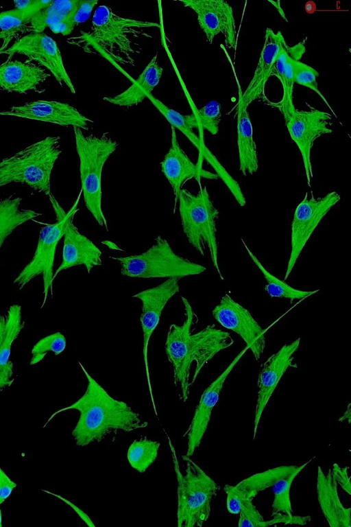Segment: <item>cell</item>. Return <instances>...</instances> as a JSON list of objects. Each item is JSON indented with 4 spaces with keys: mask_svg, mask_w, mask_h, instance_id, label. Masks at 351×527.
<instances>
[{
    "mask_svg": "<svg viewBox=\"0 0 351 527\" xmlns=\"http://www.w3.org/2000/svg\"><path fill=\"white\" fill-rule=\"evenodd\" d=\"M181 300L185 319L181 325L171 324L165 344L167 358L173 368L174 384L180 385V398L186 401L190 387L201 370L217 353L234 343L230 334L213 325L191 333L195 314L189 301Z\"/></svg>",
    "mask_w": 351,
    "mask_h": 527,
    "instance_id": "obj_1",
    "label": "cell"
},
{
    "mask_svg": "<svg viewBox=\"0 0 351 527\" xmlns=\"http://www.w3.org/2000/svg\"><path fill=\"white\" fill-rule=\"evenodd\" d=\"M78 364L87 379L84 393L70 406L54 412L44 428L58 413L76 410L80 417L71 434L76 445L84 447L100 442L112 431L129 432L147 427L148 423L143 421L139 414L125 402L110 396L81 362Z\"/></svg>",
    "mask_w": 351,
    "mask_h": 527,
    "instance_id": "obj_2",
    "label": "cell"
},
{
    "mask_svg": "<svg viewBox=\"0 0 351 527\" xmlns=\"http://www.w3.org/2000/svg\"><path fill=\"white\" fill-rule=\"evenodd\" d=\"M160 26L153 21L120 16L108 6L101 5L93 13L89 32L69 38L66 42L81 47L89 44L116 65L134 67V56L138 53L134 39L147 36L144 29Z\"/></svg>",
    "mask_w": 351,
    "mask_h": 527,
    "instance_id": "obj_3",
    "label": "cell"
},
{
    "mask_svg": "<svg viewBox=\"0 0 351 527\" xmlns=\"http://www.w3.org/2000/svg\"><path fill=\"white\" fill-rule=\"evenodd\" d=\"M61 153L60 137L48 136L3 159L0 187L19 183L48 196L51 194V172Z\"/></svg>",
    "mask_w": 351,
    "mask_h": 527,
    "instance_id": "obj_4",
    "label": "cell"
},
{
    "mask_svg": "<svg viewBox=\"0 0 351 527\" xmlns=\"http://www.w3.org/2000/svg\"><path fill=\"white\" fill-rule=\"evenodd\" d=\"M177 481V526L201 527L209 519L210 502L220 487L191 457L186 462L185 473L180 470L175 448L167 434Z\"/></svg>",
    "mask_w": 351,
    "mask_h": 527,
    "instance_id": "obj_5",
    "label": "cell"
},
{
    "mask_svg": "<svg viewBox=\"0 0 351 527\" xmlns=\"http://www.w3.org/2000/svg\"><path fill=\"white\" fill-rule=\"evenodd\" d=\"M73 128L80 161L81 191L85 206L98 224L108 231L101 206V174L106 162L116 150L118 143L106 133L101 136L85 135L81 128Z\"/></svg>",
    "mask_w": 351,
    "mask_h": 527,
    "instance_id": "obj_6",
    "label": "cell"
},
{
    "mask_svg": "<svg viewBox=\"0 0 351 527\" xmlns=\"http://www.w3.org/2000/svg\"><path fill=\"white\" fill-rule=\"evenodd\" d=\"M178 203L183 233L188 242L202 255H204L207 246L213 265L223 280L218 264L216 237V221L219 211L215 207L206 187H201L196 194L182 188Z\"/></svg>",
    "mask_w": 351,
    "mask_h": 527,
    "instance_id": "obj_7",
    "label": "cell"
},
{
    "mask_svg": "<svg viewBox=\"0 0 351 527\" xmlns=\"http://www.w3.org/2000/svg\"><path fill=\"white\" fill-rule=\"evenodd\" d=\"M82 194L80 190L77 199L67 212L64 210L52 194L48 196L56 220L53 223L47 224L42 227L32 259L13 281L14 284L21 290L33 279L41 275L43 280V301L41 308L46 303L49 292L52 293L53 265L58 244L63 237L64 227L68 220L79 211L77 205Z\"/></svg>",
    "mask_w": 351,
    "mask_h": 527,
    "instance_id": "obj_8",
    "label": "cell"
},
{
    "mask_svg": "<svg viewBox=\"0 0 351 527\" xmlns=\"http://www.w3.org/2000/svg\"><path fill=\"white\" fill-rule=\"evenodd\" d=\"M121 265V273L133 278H178L199 274L206 270L201 264L177 255L168 241L158 235L145 252L125 257H110Z\"/></svg>",
    "mask_w": 351,
    "mask_h": 527,
    "instance_id": "obj_9",
    "label": "cell"
},
{
    "mask_svg": "<svg viewBox=\"0 0 351 527\" xmlns=\"http://www.w3.org/2000/svg\"><path fill=\"white\" fill-rule=\"evenodd\" d=\"M341 200L335 191L316 198L312 191L306 192L296 207L291 226V252L283 281L291 274L300 253L311 235L330 210Z\"/></svg>",
    "mask_w": 351,
    "mask_h": 527,
    "instance_id": "obj_10",
    "label": "cell"
},
{
    "mask_svg": "<svg viewBox=\"0 0 351 527\" xmlns=\"http://www.w3.org/2000/svg\"><path fill=\"white\" fill-rule=\"evenodd\" d=\"M15 54H22L27 60L38 62L46 68L58 83L64 84L73 94H75L74 85L64 67L60 50L56 40L43 32H30L14 40V43L0 52L12 57Z\"/></svg>",
    "mask_w": 351,
    "mask_h": 527,
    "instance_id": "obj_11",
    "label": "cell"
},
{
    "mask_svg": "<svg viewBox=\"0 0 351 527\" xmlns=\"http://www.w3.org/2000/svg\"><path fill=\"white\" fill-rule=\"evenodd\" d=\"M302 301L300 300L297 304ZM297 304L266 329H263L251 313L228 294L222 296L219 303L214 307L212 315L224 328L230 329L239 335L258 361L265 348L267 331Z\"/></svg>",
    "mask_w": 351,
    "mask_h": 527,
    "instance_id": "obj_12",
    "label": "cell"
},
{
    "mask_svg": "<svg viewBox=\"0 0 351 527\" xmlns=\"http://www.w3.org/2000/svg\"><path fill=\"white\" fill-rule=\"evenodd\" d=\"M292 141L298 147L303 161L307 185L311 187L313 177L311 153L315 141L323 134H330L332 116L314 108L308 110L296 108L284 119Z\"/></svg>",
    "mask_w": 351,
    "mask_h": 527,
    "instance_id": "obj_13",
    "label": "cell"
},
{
    "mask_svg": "<svg viewBox=\"0 0 351 527\" xmlns=\"http://www.w3.org/2000/svg\"><path fill=\"white\" fill-rule=\"evenodd\" d=\"M180 2L196 14L199 26L208 43L212 44L215 37L221 34L226 46L235 48L236 25L230 3L224 0H181Z\"/></svg>",
    "mask_w": 351,
    "mask_h": 527,
    "instance_id": "obj_14",
    "label": "cell"
},
{
    "mask_svg": "<svg viewBox=\"0 0 351 527\" xmlns=\"http://www.w3.org/2000/svg\"><path fill=\"white\" fill-rule=\"evenodd\" d=\"M179 280L178 278L167 279L155 287L144 290L132 296L142 303L140 323L143 337V355L149 389L153 401L148 365V346L150 338L159 324L165 305L169 299L179 292Z\"/></svg>",
    "mask_w": 351,
    "mask_h": 527,
    "instance_id": "obj_15",
    "label": "cell"
},
{
    "mask_svg": "<svg viewBox=\"0 0 351 527\" xmlns=\"http://www.w3.org/2000/svg\"><path fill=\"white\" fill-rule=\"evenodd\" d=\"M300 343V338H298L292 342L283 345L278 351L271 355L262 365L257 380L258 390L254 420V440L261 416L280 380L288 368L297 366L293 364V354L299 348Z\"/></svg>",
    "mask_w": 351,
    "mask_h": 527,
    "instance_id": "obj_16",
    "label": "cell"
},
{
    "mask_svg": "<svg viewBox=\"0 0 351 527\" xmlns=\"http://www.w3.org/2000/svg\"><path fill=\"white\" fill-rule=\"evenodd\" d=\"M0 115L48 122L64 127L71 126L85 130H89L88 123H93L74 106L54 100L40 99L14 106L0 111Z\"/></svg>",
    "mask_w": 351,
    "mask_h": 527,
    "instance_id": "obj_17",
    "label": "cell"
},
{
    "mask_svg": "<svg viewBox=\"0 0 351 527\" xmlns=\"http://www.w3.org/2000/svg\"><path fill=\"white\" fill-rule=\"evenodd\" d=\"M171 145L160 163V167L173 190L175 213L180 191L187 180L195 178L200 184L202 178L212 180L219 178L215 173L204 169L202 163H193L180 145L176 129L171 126Z\"/></svg>",
    "mask_w": 351,
    "mask_h": 527,
    "instance_id": "obj_18",
    "label": "cell"
},
{
    "mask_svg": "<svg viewBox=\"0 0 351 527\" xmlns=\"http://www.w3.org/2000/svg\"><path fill=\"white\" fill-rule=\"evenodd\" d=\"M248 349L249 347L246 346L241 350L226 368L202 393L184 434L187 438L185 456L191 457L199 447L208 428L212 410L219 401L223 384L233 368Z\"/></svg>",
    "mask_w": 351,
    "mask_h": 527,
    "instance_id": "obj_19",
    "label": "cell"
},
{
    "mask_svg": "<svg viewBox=\"0 0 351 527\" xmlns=\"http://www.w3.org/2000/svg\"><path fill=\"white\" fill-rule=\"evenodd\" d=\"M75 215L68 220L63 234L62 262L53 273V280L62 271L82 265L87 272L102 264L101 251L73 223Z\"/></svg>",
    "mask_w": 351,
    "mask_h": 527,
    "instance_id": "obj_20",
    "label": "cell"
},
{
    "mask_svg": "<svg viewBox=\"0 0 351 527\" xmlns=\"http://www.w3.org/2000/svg\"><path fill=\"white\" fill-rule=\"evenodd\" d=\"M51 74L45 68L27 60L22 62L8 57L0 65V89L8 93L27 94L33 91L42 93L40 88Z\"/></svg>",
    "mask_w": 351,
    "mask_h": 527,
    "instance_id": "obj_21",
    "label": "cell"
},
{
    "mask_svg": "<svg viewBox=\"0 0 351 527\" xmlns=\"http://www.w3.org/2000/svg\"><path fill=\"white\" fill-rule=\"evenodd\" d=\"M287 45L280 31L274 32L267 27L259 59L254 75L241 93V98L246 106L259 98L264 92L269 78L272 75L276 60L282 50Z\"/></svg>",
    "mask_w": 351,
    "mask_h": 527,
    "instance_id": "obj_22",
    "label": "cell"
},
{
    "mask_svg": "<svg viewBox=\"0 0 351 527\" xmlns=\"http://www.w3.org/2000/svg\"><path fill=\"white\" fill-rule=\"evenodd\" d=\"M297 465H282L253 474L236 485L226 484V508L231 514H239L243 500L253 499L260 491L271 487L291 473Z\"/></svg>",
    "mask_w": 351,
    "mask_h": 527,
    "instance_id": "obj_23",
    "label": "cell"
},
{
    "mask_svg": "<svg viewBox=\"0 0 351 527\" xmlns=\"http://www.w3.org/2000/svg\"><path fill=\"white\" fill-rule=\"evenodd\" d=\"M227 55V54H226ZM228 56V55H227ZM238 87V102L237 104V142L239 154V171L244 176L253 175L258 169V152L254 140L253 126L247 111L241 98V86L234 67L228 58Z\"/></svg>",
    "mask_w": 351,
    "mask_h": 527,
    "instance_id": "obj_24",
    "label": "cell"
},
{
    "mask_svg": "<svg viewBox=\"0 0 351 527\" xmlns=\"http://www.w3.org/2000/svg\"><path fill=\"white\" fill-rule=\"evenodd\" d=\"M331 469L325 474L317 467L316 491L321 511L330 527H350L351 508L343 506Z\"/></svg>",
    "mask_w": 351,
    "mask_h": 527,
    "instance_id": "obj_25",
    "label": "cell"
},
{
    "mask_svg": "<svg viewBox=\"0 0 351 527\" xmlns=\"http://www.w3.org/2000/svg\"><path fill=\"white\" fill-rule=\"evenodd\" d=\"M80 0L51 1L32 18L30 32H43L49 27L53 33L69 35L75 27L74 14Z\"/></svg>",
    "mask_w": 351,
    "mask_h": 527,
    "instance_id": "obj_26",
    "label": "cell"
},
{
    "mask_svg": "<svg viewBox=\"0 0 351 527\" xmlns=\"http://www.w3.org/2000/svg\"><path fill=\"white\" fill-rule=\"evenodd\" d=\"M157 58L156 54L126 90L114 96L105 97L104 100L125 107L134 106L142 102L147 98V94L152 93L162 78L163 69L158 64Z\"/></svg>",
    "mask_w": 351,
    "mask_h": 527,
    "instance_id": "obj_27",
    "label": "cell"
},
{
    "mask_svg": "<svg viewBox=\"0 0 351 527\" xmlns=\"http://www.w3.org/2000/svg\"><path fill=\"white\" fill-rule=\"evenodd\" d=\"M305 47L302 43L293 47L287 45L280 52L274 66L272 75H275L280 80L282 87V97L277 104L284 119L288 117L295 108L293 104V60H300Z\"/></svg>",
    "mask_w": 351,
    "mask_h": 527,
    "instance_id": "obj_28",
    "label": "cell"
},
{
    "mask_svg": "<svg viewBox=\"0 0 351 527\" xmlns=\"http://www.w3.org/2000/svg\"><path fill=\"white\" fill-rule=\"evenodd\" d=\"M51 1L32 0V3L23 9L13 8L0 12V39L2 45L0 52L8 48L14 38L30 33L29 24L32 16L47 6Z\"/></svg>",
    "mask_w": 351,
    "mask_h": 527,
    "instance_id": "obj_29",
    "label": "cell"
},
{
    "mask_svg": "<svg viewBox=\"0 0 351 527\" xmlns=\"http://www.w3.org/2000/svg\"><path fill=\"white\" fill-rule=\"evenodd\" d=\"M21 201L22 198L14 195L0 198V249L17 227L43 215L32 209L21 208Z\"/></svg>",
    "mask_w": 351,
    "mask_h": 527,
    "instance_id": "obj_30",
    "label": "cell"
},
{
    "mask_svg": "<svg viewBox=\"0 0 351 527\" xmlns=\"http://www.w3.org/2000/svg\"><path fill=\"white\" fill-rule=\"evenodd\" d=\"M147 99L163 115L171 124V126L178 129L190 141L198 150L199 154H200L206 145L204 141L201 139L193 132V129L199 130V124L195 113L193 112L189 115L181 114L177 110L167 106L160 100L154 97L152 93L147 94Z\"/></svg>",
    "mask_w": 351,
    "mask_h": 527,
    "instance_id": "obj_31",
    "label": "cell"
},
{
    "mask_svg": "<svg viewBox=\"0 0 351 527\" xmlns=\"http://www.w3.org/2000/svg\"><path fill=\"white\" fill-rule=\"evenodd\" d=\"M241 240L252 261L260 270L265 277L267 281L265 290L270 297L287 298L292 303L294 300H304L319 292V290L313 291L298 290L288 285L286 281L277 278L263 266L258 258L248 248L245 241L242 238Z\"/></svg>",
    "mask_w": 351,
    "mask_h": 527,
    "instance_id": "obj_32",
    "label": "cell"
},
{
    "mask_svg": "<svg viewBox=\"0 0 351 527\" xmlns=\"http://www.w3.org/2000/svg\"><path fill=\"white\" fill-rule=\"evenodd\" d=\"M160 444L158 441L143 437L135 439L129 446L128 461L132 469L144 473L156 460Z\"/></svg>",
    "mask_w": 351,
    "mask_h": 527,
    "instance_id": "obj_33",
    "label": "cell"
},
{
    "mask_svg": "<svg viewBox=\"0 0 351 527\" xmlns=\"http://www.w3.org/2000/svg\"><path fill=\"white\" fill-rule=\"evenodd\" d=\"M311 460L312 459H310L302 465L297 466L291 473L271 487L274 495L271 505V517L278 514H286L291 517L293 515L290 496L291 487L296 476Z\"/></svg>",
    "mask_w": 351,
    "mask_h": 527,
    "instance_id": "obj_34",
    "label": "cell"
},
{
    "mask_svg": "<svg viewBox=\"0 0 351 527\" xmlns=\"http://www.w3.org/2000/svg\"><path fill=\"white\" fill-rule=\"evenodd\" d=\"M24 327L21 307L19 305H11L5 316L4 331L0 345V366L10 361L11 348Z\"/></svg>",
    "mask_w": 351,
    "mask_h": 527,
    "instance_id": "obj_35",
    "label": "cell"
},
{
    "mask_svg": "<svg viewBox=\"0 0 351 527\" xmlns=\"http://www.w3.org/2000/svg\"><path fill=\"white\" fill-rule=\"evenodd\" d=\"M198 159L206 161V162L214 169L218 178L226 185L237 203L241 207H244L246 204V201L238 182L226 171L216 156L206 146L204 147L202 152L199 154Z\"/></svg>",
    "mask_w": 351,
    "mask_h": 527,
    "instance_id": "obj_36",
    "label": "cell"
},
{
    "mask_svg": "<svg viewBox=\"0 0 351 527\" xmlns=\"http://www.w3.org/2000/svg\"><path fill=\"white\" fill-rule=\"evenodd\" d=\"M221 104L219 102L211 100L195 110L199 124V137L201 139L204 140V130L213 135H215L219 132L221 117Z\"/></svg>",
    "mask_w": 351,
    "mask_h": 527,
    "instance_id": "obj_37",
    "label": "cell"
},
{
    "mask_svg": "<svg viewBox=\"0 0 351 527\" xmlns=\"http://www.w3.org/2000/svg\"><path fill=\"white\" fill-rule=\"evenodd\" d=\"M66 347V340L62 333L58 331L48 335L38 340L33 347L29 364L34 365L40 362L49 351L58 355L64 351Z\"/></svg>",
    "mask_w": 351,
    "mask_h": 527,
    "instance_id": "obj_38",
    "label": "cell"
},
{
    "mask_svg": "<svg viewBox=\"0 0 351 527\" xmlns=\"http://www.w3.org/2000/svg\"><path fill=\"white\" fill-rule=\"evenodd\" d=\"M293 64L294 82L313 91L322 98L330 111L335 115L332 108L318 88L317 81V78L319 76L318 71L298 59H294Z\"/></svg>",
    "mask_w": 351,
    "mask_h": 527,
    "instance_id": "obj_39",
    "label": "cell"
},
{
    "mask_svg": "<svg viewBox=\"0 0 351 527\" xmlns=\"http://www.w3.org/2000/svg\"><path fill=\"white\" fill-rule=\"evenodd\" d=\"M253 499L243 501L239 512V527H258L264 519L252 502Z\"/></svg>",
    "mask_w": 351,
    "mask_h": 527,
    "instance_id": "obj_40",
    "label": "cell"
},
{
    "mask_svg": "<svg viewBox=\"0 0 351 527\" xmlns=\"http://www.w3.org/2000/svg\"><path fill=\"white\" fill-rule=\"evenodd\" d=\"M273 519L269 521L263 520L260 523L258 527H264L271 526L278 523H282L284 524H298L306 525L311 521V517L308 516H289L286 514H278L274 517Z\"/></svg>",
    "mask_w": 351,
    "mask_h": 527,
    "instance_id": "obj_41",
    "label": "cell"
},
{
    "mask_svg": "<svg viewBox=\"0 0 351 527\" xmlns=\"http://www.w3.org/2000/svg\"><path fill=\"white\" fill-rule=\"evenodd\" d=\"M97 3L98 1L97 0H80L73 17L75 25L86 21Z\"/></svg>",
    "mask_w": 351,
    "mask_h": 527,
    "instance_id": "obj_42",
    "label": "cell"
},
{
    "mask_svg": "<svg viewBox=\"0 0 351 527\" xmlns=\"http://www.w3.org/2000/svg\"><path fill=\"white\" fill-rule=\"evenodd\" d=\"M348 467H341L338 464L332 465V473L337 484L348 495H351V483L348 474Z\"/></svg>",
    "mask_w": 351,
    "mask_h": 527,
    "instance_id": "obj_43",
    "label": "cell"
},
{
    "mask_svg": "<svg viewBox=\"0 0 351 527\" xmlns=\"http://www.w3.org/2000/svg\"><path fill=\"white\" fill-rule=\"evenodd\" d=\"M16 487V483L0 467V505L11 495Z\"/></svg>",
    "mask_w": 351,
    "mask_h": 527,
    "instance_id": "obj_44",
    "label": "cell"
},
{
    "mask_svg": "<svg viewBox=\"0 0 351 527\" xmlns=\"http://www.w3.org/2000/svg\"><path fill=\"white\" fill-rule=\"evenodd\" d=\"M13 364L11 361L0 366V391L12 385L14 379Z\"/></svg>",
    "mask_w": 351,
    "mask_h": 527,
    "instance_id": "obj_45",
    "label": "cell"
},
{
    "mask_svg": "<svg viewBox=\"0 0 351 527\" xmlns=\"http://www.w3.org/2000/svg\"><path fill=\"white\" fill-rule=\"evenodd\" d=\"M32 2V0L14 1V4L16 8L23 9L28 7Z\"/></svg>",
    "mask_w": 351,
    "mask_h": 527,
    "instance_id": "obj_46",
    "label": "cell"
},
{
    "mask_svg": "<svg viewBox=\"0 0 351 527\" xmlns=\"http://www.w3.org/2000/svg\"><path fill=\"white\" fill-rule=\"evenodd\" d=\"M5 317L0 314V345L2 341L4 327H5Z\"/></svg>",
    "mask_w": 351,
    "mask_h": 527,
    "instance_id": "obj_47",
    "label": "cell"
},
{
    "mask_svg": "<svg viewBox=\"0 0 351 527\" xmlns=\"http://www.w3.org/2000/svg\"><path fill=\"white\" fill-rule=\"evenodd\" d=\"M1 526H2V513H1V507H0V527H1Z\"/></svg>",
    "mask_w": 351,
    "mask_h": 527,
    "instance_id": "obj_48",
    "label": "cell"
}]
</instances>
